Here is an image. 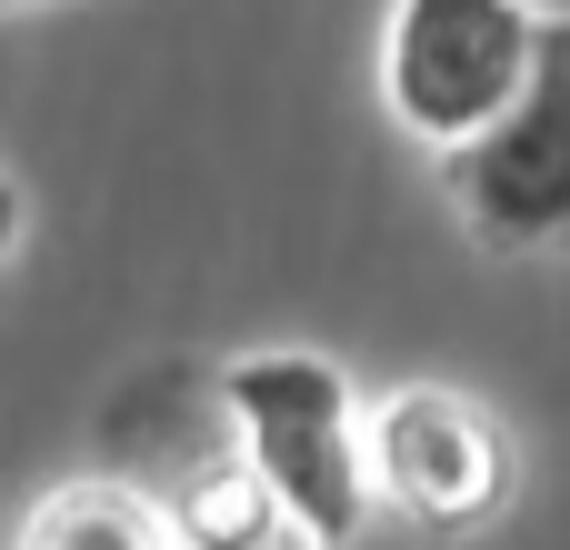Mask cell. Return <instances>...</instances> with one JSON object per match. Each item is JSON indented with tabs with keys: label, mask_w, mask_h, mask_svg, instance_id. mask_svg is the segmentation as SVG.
<instances>
[{
	"label": "cell",
	"mask_w": 570,
	"mask_h": 550,
	"mask_svg": "<svg viewBox=\"0 0 570 550\" xmlns=\"http://www.w3.org/2000/svg\"><path fill=\"white\" fill-rule=\"evenodd\" d=\"M220 411H230V441L240 461L311 521V541H351L371 521V421L351 401V381L311 351H250L220 371Z\"/></svg>",
	"instance_id": "1"
},
{
	"label": "cell",
	"mask_w": 570,
	"mask_h": 550,
	"mask_svg": "<svg viewBox=\"0 0 570 550\" xmlns=\"http://www.w3.org/2000/svg\"><path fill=\"white\" fill-rule=\"evenodd\" d=\"M541 30H551V10H531V0H391V30H381L391 120L451 160L531 90Z\"/></svg>",
	"instance_id": "2"
},
{
	"label": "cell",
	"mask_w": 570,
	"mask_h": 550,
	"mask_svg": "<svg viewBox=\"0 0 570 550\" xmlns=\"http://www.w3.org/2000/svg\"><path fill=\"white\" fill-rule=\"evenodd\" d=\"M451 200L481 251H561L570 240V20L541 30L531 90L451 150Z\"/></svg>",
	"instance_id": "3"
},
{
	"label": "cell",
	"mask_w": 570,
	"mask_h": 550,
	"mask_svg": "<svg viewBox=\"0 0 570 550\" xmlns=\"http://www.w3.org/2000/svg\"><path fill=\"white\" fill-rule=\"evenodd\" d=\"M371 491L411 531L461 541V531L501 521V501H511V431L471 391H441V381L391 391L371 411Z\"/></svg>",
	"instance_id": "4"
},
{
	"label": "cell",
	"mask_w": 570,
	"mask_h": 550,
	"mask_svg": "<svg viewBox=\"0 0 570 550\" xmlns=\"http://www.w3.org/2000/svg\"><path fill=\"white\" fill-rule=\"evenodd\" d=\"M160 521H170V550H321L311 521H301L240 451L190 461V471L160 491Z\"/></svg>",
	"instance_id": "5"
},
{
	"label": "cell",
	"mask_w": 570,
	"mask_h": 550,
	"mask_svg": "<svg viewBox=\"0 0 570 550\" xmlns=\"http://www.w3.org/2000/svg\"><path fill=\"white\" fill-rule=\"evenodd\" d=\"M20 550H170V521H160L150 491L70 481V491H50V501L20 521Z\"/></svg>",
	"instance_id": "6"
},
{
	"label": "cell",
	"mask_w": 570,
	"mask_h": 550,
	"mask_svg": "<svg viewBox=\"0 0 570 550\" xmlns=\"http://www.w3.org/2000/svg\"><path fill=\"white\" fill-rule=\"evenodd\" d=\"M10 240H20V190L0 180V251H10Z\"/></svg>",
	"instance_id": "7"
},
{
	"label": "cell",
	"mask_w": 570,
	"mask_h": 550,
	"mask_svg": "<svg viewBox=\"0 0 570 550\" xmlns=\"http://www.w3.org/2000/svg\"><path fill=\"white\" fill-rule=\"evenodd\" d=\"M0 10H30V0H0Z\"/></svg>",
	"instance_id": "8"
}]
</instances>
